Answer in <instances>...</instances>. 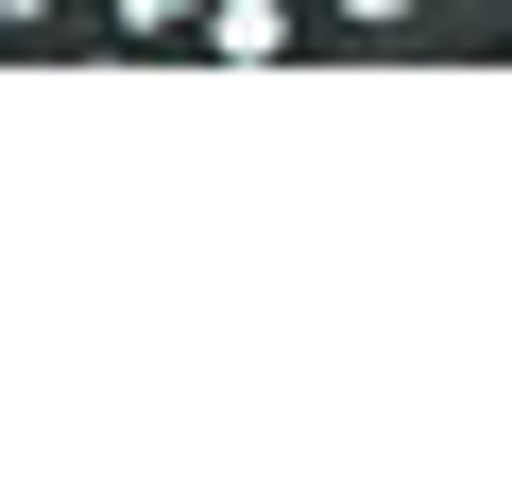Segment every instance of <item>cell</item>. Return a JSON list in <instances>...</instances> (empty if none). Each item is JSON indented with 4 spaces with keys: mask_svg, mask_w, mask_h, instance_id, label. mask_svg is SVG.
Segmentation results:
<instances>
[{
    "mask_svg": "<svg viewBox=\"0 0 512 495\" xmlns=\"http://www.w3.org/2000/svg\"><path fill=\"white\" fill-rule=\"evenodd\" d=\"M444 0H325V35H427Z\"/></svg>",
    "mask_w": 512,
    "mask_h": 495,
    "instance_id": "obj_3",
    "label": "cell"
},
{
    "mask_svg": "<svg viewBox=\"0 0 512 495\" xmlns=\"http://www.w3.org/2000/svg\"><path fill=\"white\" fill-rule=\"evenodd\" d=\"M120 52H205V0H103Z\"/></svg>",
    "mask_w": 512,
    "mask_h": 495,
    "instance_id": "obj_2",
    "label": "cell"
},
{
    "mask_svg": "<svg viewBox=\"0 0 512 495\" xmlns=\"http://www.w3.org/2000/svg\"><path fill=\"white\" fill-rule=\"evenodd\" d=\"M52 18H86V0H0V35H18V52H35V35H52Z\"/></svg>",
    "mask_w": 512,
    "mask_h": 495,
    "instance_id": "obj_4",
    "label": "cell"
},
{
    "mask_svg": "<svg viewBox=\"0 0 512 495\" xmlns=\"http://www.w3.org/2000/svg\"><path fill=\"white\" fill-rule=\"evenodd\" d=\"M86 35H103V0H86Z\"/></svg>",
    "mask_w": 512,
    "mask_h": 495,
    "instance_id": "obj_5",
    "label": "cell"
},
{
    "mask_svg": "<svg viewBox=\"0 0 512 495\" xmlns=\"http://www.w3.org/2000/svg\"><path fill=\"white\" fill-rule=\"evenodd\" d=\"M325 35V0H205V69H291Z\"/></svg>",
    "mask_w": 512,
    "mask_h": 495,
    "instance_id": "obj_1",
    "label": "cell"
}]
</instances>
